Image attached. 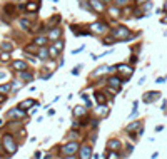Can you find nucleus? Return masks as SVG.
Returning a JSON list of instances; mask_svg holds the SVG:
<instances>
[{
  "label": "nucleus",
  "instance_id": "obj_1",
  "mask_svg": "<svg viewBox=\"0 0 167 159\" xmlns=\"http://www.w3.org/2000/svg\"><path fill=\"white\" fill-rule=\"evenodd\" d=\"M3 148H5V154L7 156H14L15 153H17V142L14 141V137H12V134H5L3 136Z\"/></svg>",
  "mask_w": 167,
  "mask_h": 159
},
{
  "label": "nucleus",
  "instance_id": "obj_2",
  "mask_svg": "<svg viewBox=\"0 0 167 159\" xmlns=\"http://www.w3.org/2000/svg\"><path fill=\"white\" fill-rule=\"evenodd\" d=\"M112 37L115 40H119V42H124V40H127V39H132L134 35H130V30L127 27H117L112 30Z\"/></svg>",
  "mask_w": 167,
  "mask_h": 159
},
{
  "label": "nucleus",
  "instance_id": "obj_3",
  "mask_svg": "<svg viewBox=\"0 0 167 159\" xmlns=\"http://www.w3.org/2000/svg\"><path fill=\"white\" fill-rule=\"evenodd\" d=\"M122 84H124V80H122L120 77H117V75H114V77H111V79H109V87H111V91H112L114 94L120 91Z\"/></svg>",
  "mask_w": 167,
  "mask_h": 159
},
{
  "label": "nucleus",
  "instance_id": "obj_4",
  "mask_svg": "<svg viewBox=\"0 0 167 159\" xmlns=\"http://www.w3.org/2000/svg\"><path fill=\"white\" fill-rule=\"evenodd\" d=\"M79 149H80V146L77 144V142L70 141V142H67V144H65L64 148H62V153L65 154V156H72V154H75Z\"/></svg>",
  "mask_w": 167,
  "mask_h": 159
},
{
  "label": "nucleus",
  "instance_id": "obj_5",
  "mask_svg": "<svg viewBox=\"0 0 167 159\" xmlns=\"http://www.w3.org/2000/svg\"><path fill=\"white\" fill-rule=\"evenodd\" d=\"M161 99V92L157 91H150V92H145L144 97H142V101H144L145 104H150V102H156V101Z\"/></svg>",
  "mask_w": 167,
  "mask_h": 159
},
{
  "label": "nucleus",
  "instance_id": "obj_6",
  "mask_svg": "<svg viewBox=\"0 0 167 159\" xmlns=\"http://www.w3.org/2000/svg\"><path fill=\"white\" fill-rule=\"evenodd\" d=\"M105 30H107V25H105L104 22H94L90 24V32L92 34H105Z\"/></svg>",
  "mask_w": 167,
  "mask_h": 159
},
{
  "label": "nucleus",
  "instance_id": "obj_7",
  "mask_svg": "<svg viewBox=\"0 0 167 159\" xmlns=\"http://www.w3.org/2000/svg\"><path fill=\"white\" fill-rule=\"evenodd\" d=\"M115 67H117V72H120L124 77H130L134 74V69L130 66H125V64H117Z\"/></svg>",
  "mask_w": 167,
  "mask_h": 159
},
{
  "label": "nucleus",
  "instance_id": "obj_8",
  "mask_svg": "<svg viewBox=\"0 0 167 159\" xmlns=\"http://www.w3.org/2000/svg\"><path fill=\"white\" fill-rule=\"evenodd\" d=\"M23 116H25V112L20 107H15V109L7 112V119H20V117H23Z\"/></svg>",
  "mask_w": 167,
  "mask_h": 159
},
{
  "label": "nucleus",
  "instance_id": "obj_9",
  "mask_svg": "<svg viewBox=\"0 0 167 159\" xmlns=\"http://www.w3.org/2000/svg\"><path fill=\"white\" fill-rule=\"evenodd\" d=\"M79 153H80V159H90L92 157V148L90 146H80V149H79Z\"/></svg>",
  "mask_w": 167,
  "mask_h": 159
},
{
  "label": "nucleus",
  "instance_id": "obj_10",
  "mask_svg": "<svg viewBox=\"0 0 167 159\" xmlns=\"http://www.w3.org/2000/svg\"><path fill=\"white\" fill-rule=\"evenodd\" d=\"M60 35H62V28H60V27H52V30L48 32L47 37H48V40H54V42H55Z\"/></svg>",
  "mask_w": 167,
  "mask_h": 159
},
{
  "label": "nucleus",
  "instance_id": "obj_11",
  "mask_svg": "<svg viewBox=\"0 0 167 159\" xmlns=\"http://www.w3.org/2000/svg\"><path fill=\"white\" fill-rule=\"evenodd\" d=\"M107 148L111 149V151H120L122 144H120L119 139H109L107 141Z\"/></svg>",
  "mask_w": 167,
  "mask_h": 159
},
{
  "label": "nucleus",
  "instance_id": "obj_12",
  "mask_svg": "<svg viewBox=\"0 0 167 159\" xmlns=\"http://www.w3.org/2000/svg\"><path fill=\"white\" fill-rule=\"evenodd\" d=\"M12 67L15 69L17 72H23V71H27V62H23V60H15L14 64H12Z\"/></svg>",
  "mask_w": 167,
  "mask_h": 159
},
{
  "label": "nucleus",
  "instance_id": "obj_13",
  "mask_svg": "<svg viewBox=\"0 0 167 159\" xmlns=\"http://www.w3.org/2000/svg\"><path fill=\"white\" fill-rule=\"evenodd\" d=\"M142 127V121H136V122H130V124L127 126V132L132 134L134 131H137V129Z\"/></svg>",
  "mask_w": 167,
  "mask_h": 159
},
{
  "label": "nucleus",
  "instance_id": "obj_14",
  "mask_svg": "<svg viewBox=\"0 0 167 159\" xmlns=\"http://www.w3.org/2000/svg\"><path fill=\"white\" fill-rule=\"evenodd\" d=\"M90 7H92V9L95 10V12H102V10L105 9L104 3L99 2V0H90Z\"/></svg>",
  "mask_w": 167,
  "mask_h": 159
},
{
  "label": "nucleus",
  "instance_id": "obj_15",
  "mask_svg": "<svg viewBox=\"0 0 167 159\" xmlns=\"http://www.w3.org/2000/svg\"><path fill=\"white\" fill-rule=\"evenodd\" d=\"M34 105H37V102H34V99H27V101H23V102H20L19 107L20 109H27V107H34Z\"/></svg>",
  "mask_w": 167,
  "mask_h": 159
},
{
  "label": "nucleus",
  "instance_id": "obj_16",
  "mask_svg": "<svg viewBox=\"0 0 167 159\" xmlns=\"http://www.w3.org/2000/svg\"><path fill=\"white\" fill-rule=\"evenodd\" d=\"M85 114H87V109L82 107V105H77V107H74V116H75V117L85 116Z\"/></svg>",
  "mask_w": 167,
  "mask_h": 159
},
{
  "label": "nucleus",
  "instance_id": "obj_17",
  "mask_svg": "<svg viewBox=\"0 0 167 159\" xmlns=\"http://www.w3.org/2000/svg\"><path fill=\"white\" fill-rule=\"evenodd\" d=\"M60 20H62V17H60V15H54V17H52V19L47 22V25H50V27H59L57 24H60Z\"/></svg>",
  "mask_w": 167,
  "mask_h": 159
},
{
  "label": "nucleus",
  "instance_id": "obj_18",
  "mask_svg": "<svg viewBox=\"0 0 167 159\" xmlns=\"http://www.w3.org/2000/svg\"><path fill=\"white\" fill-rule=\"evenodd\" d=\"M47 39H48V37H44V35H39V37H35V39H34V42L37 44L39 47H44V45H45V42H47Z\"/></svg>",
  "mask_w": 167,
  "mask_h": 159
},
{
  "label": "nucleus",
  "instance_id": "obj_19",
  "mask_svg": "<svg viewBox=\"0 0 167 159\" xmlns=\"http://www.w3.org/2000/svg\"><path fill=\"white\" fill-rule=\"evenodd\" d=\"M94 97H95V101L99 104H105V94L104 92H95V94H94Z\"/></svg>",
  "mask_w": 167,
  "mask_h": 159
},
{
  "label": "nucleus",
  "instance_id": "obj_20",
  "mask_svg": "<svg viewBox=\"0 0 167 159\" xmlns=\"http://www.w3.org/2000/svg\"><path fill=\"white\" fill-rule=\"evenodd\" d=\"M25 9H27L28 12H37V9H39V2H28L27 5H25Z\"/></svg>",
  "mask_w": 167,
  "mask_h": 159
},
{
  "label": "nucleus",
  "instance_id": "obj_21",
  "mask_svg": "<svg viewBox=\"0 0 167 159\" xmlns=\"http://www.w3.org/2000/svg\"><path fill=\"white\" fill-rule=\"evenodd\" d=\"M107 69H109L107 66H102V67H97V71H94V72H92V75H94V77H97V75H102L104 72H107Z\"/></svg>",
  "mask_w": 167,
  "mask_h": 159
},
{
  "label": "nucleus",
  "instance_id": "obj_22",
  "mask_svg": "<svg viewBox=\"0 0 167 159\" xmlns=\"http://www.w3.org/2000/svg\"><path fill=\"white\" fill-rule=\"evenodd\" d=\"M47 57H50V52H48L45 47H42L39 52V59H47Z\"/></svg>",
  "mask_w": 167,
  "mask_h": 159
},
{
  "label": "nucleus",
  "instance_id": "obj_23",
  "mask_svg": "<svg viewBox=\"0 0 167 159\" xmlns=\"http://www.w3.org/2000/svg\"><path fill=\"white\" fill-rule=\"evenodd\" d=\"M99 114H102V117H107V116H109V109L105 107L104 104H100V105H99Z\"/></svg>",
  "mask_w": 167,
  "mask_h": 159
},
{
  "label": "nucleus",
  "instance_id": "obj_24",
  "mask_svg": "<svg viewBox=\"0 0 167 159\" xmlns=\"http://www.w3.org/2000/svg\"><path fill=\"white\" fill-rule=\"evenodd\" d=\"M20 27H22L23 30H28V28L32 27V24L28 22V20H25V19H22V20H20Z\"/></svg>",
  "mask_w": 167,
  "mask_h": 159
},
{
  "label": "nucleus",
  "instance_id": "obj_25",
  "mask_svg": "<svg viewBox=\"0 0 167 159\" xmlns=\"http://www.w3.org/2000/svg\"><path fill=\"white\" fill-rule=\"evenodd\" d=\"M10 89H12V85H10V84H3V85H0V92H2V94H9Z\"/></svg>",
  "mask_w": 167,
  "mask_h": 159
},
{
  "label": "nucleus",
  "instance_id": "obj_26",
  "mask_svg": "<svg viewBox=\"0 0 167 159\" xmlns=\"http://www.w3.org/2000/svg\"><path fill=\"white\" fill-rule=\"evenodd\" d=\"M0 60H2V62H9L10 54H9V52H2V54H0Z\"/></svg>",
  "mask_w": 167,
  "mask_h": 159
},
{
  "label": "nucleus",
  "instance_id": "obj_27",
  "mask_svg": "<svg viewBox=\"0 0 167 159\" xmlns=\"http://www.w3.org/2000/svg\"><path fill=\"white\" fill-rule=\"evenodd\" d=\"M107 159H119V151H111L107 154Z\"/></svg>",
  "mask_w": 167,
  "mask_h": 159
},
{
  "label": "nucleus",
  "instance_id": "obj_28",
  "mask_svg": "<svg viewBox=\"0 0 167 159\" xmlns=\"http://www.w3.org/2000/svg\"><path fill=\"white\" fill-rule=\"evenodd\" d=\"M2 49H3V50H7V52H10L12 49H14V45H12L10 42H2Z\"/></svg>",
  "mask_w": 167,
  "mask_h": 159
},
{
  "label": "nucleus",
  "instance_id": "obj_29",
  "mask_svg": "<svg viewBox=\"0 0 167 159\" xmlns=\"http://www.w3.org/2000/svg\"><path fill=\"white\" fill-rule=\"evenodd\" d=\"M20 77H22V79H27V80H32V79H34V75L28 74V72H25V71L20 72Z\"/></svg>",
  "mask_w": 167,
  "mask_h": 159
},
{
  "label": "nucleus",
  "instance_id": "obj_30",
  "mask_svg": "<svg viewBox=\"0 0 167 159\" xmlns=\"http://www.w3.org/2000/svg\"><path fill=\"white\" fill-rule=\"evenodd\" d=\"M55 47H57V50L62 52V50H64V47H65V44L62 42V40H55Z\"/></svg>",
  "mask_w": 167,
  "mask_h": 159
},
{
  "label": "nucleus",
  "instance_id": "obj_31",
  "mask_svg": "<svg viewBox=\"0 0 167 159\" xmlns=\"http://www.w3.org/2000/svg\"><path fill=\"white\" fill-rule=\"evenodd\" d=\"M114 40H115V39H114V37H107V39H104V45H112V44H117V42H114Z\"/></svg>",
  "mask_w": 167,
  "mask_h": 159
},
{
  "label": "nucleus",
  "instance_id": "obj_32",
  "mask_svg": "<svg viewBox=\"0 0 167 159\" xmlns=\"http://www.w3.org/2000/svg\"><path fill=\"white\" fill-rule=\"evenodd\" d=\"M114 3H115L117 7H122V5H127L129 0H114Z\"/></svg>",
  "mask_w": 167,
  "mask_h": 159
},
{
  "label": "nucleus",
  "instance_id": "obj_33",
  "mask_svg": "<svg viewBox=\"0 0 167 159\" xmlns=\"http://www.w3.org/2000/svg\"><path fill=\"white\" fill-rule=\"evenodd\" d=\"M37 50V44H30V45H27V52H35Z\"/></svg>",
  "mask_w": 167,
  "mask_h": 159
},
{
  "label": "nucleus",
  "instance_id": "obj_34",
  "mask_svg": "<svg viewBox=\"0 0 167 159\" xmlns=\"http://www.w3.org/2000/svg\"><path fill=\"white\" fill-rule=\"evenodd\" d=\"M48 52H50V57H57V54H59L57 47H50V49H48Z\"/></svg>",
  "mask_w": 167,
  "mask_h": 159
},
{
  "label": "nucleus",
  "instance_id": "obj_35",
  "mask_svg": "<svg viewBox=\"0 0 167 159\" xmlns=\"http://www.w3.org/2000/svg\"><path fill=\"white\" fill-rule=\"evenodd\" d=\"M82 101L85 104H87V107H90V99L87 97V94H82Z\"/></svg>",
  "mask_w": 167,
  "mask_h": 159
},
{
  "label": "nucleus",
  "instance_id": "obj_36",
  "mask_svg": "<svg viewBox=\"0 0 167 159\" xmlns=\"http://www.w3.org/2000/svg\"><path fill=\"white\" fill-rule=\"evenodd\" d=\"M77 136H79V132H77V131H70V132H69V139H75Z\"/></svg>",
  "mask_w": 167,
  "mask_h": 159
},
{
  "label": "nucleus",
  "instance_id": "obj_37",
  "mask_svg": "<svg viewBox=\"0 0 167 159\" xmlns=\"http://www.w3.org/2000/svg\"><path fill=\"white\" fill-rule=\"evenodd\" d=\"M119 14H120L119 9H111V15H112V17H119Z\"/></svg>",
  "mask_w": 167,
  "mask_h": 159
},
{
  "label": "nucleus",
  "instance_id": "obj_38",
  "mask_svg": "<svg viewBox=\"0 0 167 159\" xmlns=\"http://www.w3.org/2000/svg\"><path fill=\"white\" fill-rule=\"evenodd\" d=\"M132 151H134V146H127V148H125V154H127V156H130V154H132Z\"/></svg>",
  "mask_w": 167,
  "mask_h": 159
},
{
  "label": "nucleus",
  "instance_id": "obj_39",
  "mask_svg": "<svg viewBox=\"0 0 167 159\" xmlns=\"http://www.w3.org/2000/svg\"><path fill=\"white\" fill-rule=\"evenodd\" d=\"M79 72H80V66H77L75 69H72V75H79Z\"/></svg>",
  "mask_w": 167,
  "mask_h": 159
},
{
  "label": "nucleus",
  "instance_id": "obj_40",
  "mask_svg": "<svg viewBox=\"0 0 167 159\" xmlns=\"http://www.w3.org/2000/svg\"><path fill=\"white\" fill-rule=\"evenodd\" d=\"M150 7H152V2H147V3H144V7H142V9H144V10H149Z\"/></svg>",
  "mask_w": 167,
  "mask_h": 159
},
{
  "label": "nucleus",
  "instance_id": "obj_41",
  "mask_svg": "<svg viewBox=\"0 0 167 159\" xmlns=\"http://www.w3.org/2000/svg\"><path fill=\"white\" fill-rule=\"evenodd\" d=\"M22 85H23L22 82H15V84H14V89H15V91H17L19 87H22Z\"/></svg>",
  "mask_w": 167,
  "mask_h": 159
},
{
  "label": "nucleus",
  "instance_id": "obj_42",
  "mask_svg": "<svg viewBox=\"0 0 167 159\" xmlns=\"http://www.w3.org/2000/svg\"><path fill=\"white\" fill-rule=\"evenodd\" d=\"M7 77V72L5 71H0V79H5Z\"/></svg>",
  "mask_w": 167,
  "mask_h": 159
},
{
  "label": "nucleus",
  "instance_id": "obj_43",
  "mask_svg": "<svg viewBox=\"0 0 167 159\" xmlns=\"http://www.w3.org/2000/svg\"><path fill=\"white\" fill-rule=\"evenodd\" d=\"M84 50V47H79V49H75L74 52H72V54H79V52H82Z\"/></svg>",
  "mask_w": 167,
  "mask_h": 159
},
{
  "label": "nucleus",
  "instance_id": "obj_44",
  "mask_svg": "<svg viewBox=\"0 0 167 159\" xmlns=\"http://www.w3.org/2000/svg\"><path fill=\"white\" fill-rule=\"evenodd\" d=\"M164 80H165V77H159V79H157V84H164Z\"/></svg>",
  "mask_w": 167,
  "mask_h": 159
},
{
  "label": "nucleus",
  "instance_id": "obj_45",
  "mask_svg": "<svg viewBox=\"0 0 167 159\" xmlns=\"http://www.w3.org/2000/svg\"><path fill=\"white\" fill-rule=\"evenodd\" d=\"M149 0H137V3H139V5H144V3H147Z\"/></svg>",
  "mask_w": 167,
  "mask_h": 159
},
{
  "label": "nucleus",
  "instance_id": "obj_46",
  "mask_svg": "<svg viewBox=\"0 0 167 159\" xmlns=\"http://www.w3.org/2000/svg\"><path fill=\"white\" fill-rule=\"evenodd\" d=\"M3 101H5V96H2V94H0V104H2Z\"/></svg>",
  "mask_w": 167,
  "mask_h": 159
},
{
  "label": "nucleus",
  "instance_id": "obj_47",
  "mask_svg": "<svg viewBox=\"0 0 167 159\" xmlns=\"http://www.w3.org/2000/svg\"><path fill=\"white\" fill-rule=\"evenodd\" d=\"M162 24H167V15H165L164 19H162Z\"/></svg>",
  "mask_w": 167,
  "mask_h": 159
},
{
  "label": "nucleus",
  "instance_id": "obj_48",
  "mask_svg": "<svg viewBox=\"0 0 167 159\" xmlns=\"http://www.w3.org/2000/svg\"><path fill=\"white\" fill-rule=\"evenodd\" d=\"M65 159H75V157H74V154H72V156H67Z\"/></svg>",
  "mask_w": 167,
  "mask_h": 159
},
{
  "label": "nucleus",
  "instance_id": "obj_49",
  "mask_svg": "<svg viewBox=\"0 0 167 159\" xmlns=\"http://www.w3.org/2000/svg\"><path fill=\"white\" fill-rule=\"evenodd\" d=\"M164 10L167 12V0H165V3H164Z\"/></svg>",
  "mask_w": 167,
  "mask_h": 159
},
{
  "label": "nucleus",
  "instance_id": "obj_50",
  "mask_svg": "<svg viewBox=\"0 0 167 159\" xmlns=\"http://www.w3.org/2000/svg\"><path fill=\"white\" fill-rule=\"evenodd\" d=\"M104 3H109V0H104Z\"/></svg>",
  "mask_w": 167,
  "mask_h": 159
}]
</instances>
